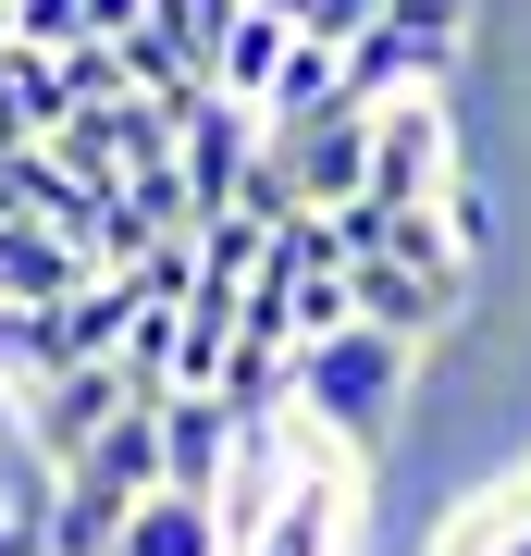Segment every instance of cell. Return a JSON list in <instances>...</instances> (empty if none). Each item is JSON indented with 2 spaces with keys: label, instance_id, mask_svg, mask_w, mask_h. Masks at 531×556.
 I'll use <instances>...</instances> for the list:
<instances>
[{
  "label": "cell",
  "instance_id": "cell-1",
  "mask_svg": "<svg viewBox=\"0 0 531 556\" xmlns=\"http://www.w3.org/2000/svg\"><path fill=\"white\" fill-rule=\"evenodd\" d=\"M408 383H420V346L383 334V321H346V334L296 346V420H321L334 445L383 457L395 420H408Z\"/></svg>",
  "mask_w": 531,
  "mask_h": 556
},
{
  "label": "cell",
  "instance_id": "cell-2",
  "mask_svg": "<svg viewBox=\"0 0 531 556\" xmlns=\"http://www.w3.org/2000/svg\"><path fill=\"white\" fill-rule=\"evenodd\" d=\"M470 50H482V0H395L371 38L346 50V100L383 112V100H420V87H457Z\"/></svg>",
  "mask_w": 531,
  "mask_h": 556
},
{
  "label": "cell",
  "instance_id": "cell-3",
  "mask_svg": "<svg viewBox=\"0 0 531 556\" xmlns=\"http://www.w3.org/2000/svg\"><path fill=\"white\" fill-rule=\"evenodd\" d=\"M470 174V137H457V87H420V100H383L371 112V199L408 211V199H445Z\"/></svg>",
  "mask_w": 531,
  "mask_h": 556
},
{
  "label": "cell",
  "instance_id": "cell-4",
  "mask_svg": "<svg viewBox=\"0 0 531 556\" xmlns=\"http://www.w3.org/2000/svg\"><path fill=\"white\" fill-rule=\"evenodd\" d=\"M260 124L248 100H198L186 112V149H174V174H186V199H198V223H223V211H248V174H260Z\"/></svg>",
  "mask_w": 531,
  "mask_h": 556
},
{
  "label": "cell",
  "instance_id": "cell-5",
  "mask_svg": "<svg viewBox=\"0 0 531 556\" xmlns=\"http://www.w3.org/2000/svg\"><path fill=\"white\" fill-rule=\"evenodd\" d=\"M137 396H149V383L124 371V358H75V371H50L38 396H25V420H38V445L62 457V470H75V457H87L99 433H112V420L137 408Z\"/></svg>",
  "mask_w": 531,
  "mask_h": 556
},
{
  "label": "cell",
  "instance_id": "cell-6",
  "mask_svg": "<svg viewBox=\"0 0 531 556\" xmlns=\"http://www.w3.org/2000/svg\"><path fill=\"white\" fill-rule=\"evenodd\" d=\"M346 298H358V321H383V334H408V346H433V334L470 321V298H445V285L408 273V260H346Z\"/></svg>",
  "mask_w": 531,
  "mask_h": 556
},
{
  "label": "cell",
  "instance_id": "cell-7",
  "mask_svg": "<svg viewBox=\"0 0 531 556\" xmlns=\"http://www.w3.org/2000/svg\"><path fill=\"white\" fill-rule=\"evenodd\" d=\"M236 433H248V420L223 408V396H161V457H174L186 495H223V470H236Z\"/></svg>",
  "mask_w": 531,
  "mask_h": 556
},
{
  "label": "cell",
  "instance_id": "cell-8",
  "mask_svg": "<svg viewBox=\"0 0 531 556\" xmlns=\"http://www.w3.org/2000/svg\"><path fill=\"white\" fill-rule=\"evenodd\" d=\"M87 273H99V260H87L75 236H50V223H0V298L50 309V298H75Z\"/></svg>",
  "mask_w": 531,
  "mask_h": 556
},
{
  "label": "cell",
  "instance_id": "cell-9",
  "mask_svg": "<svg viewBox=\"0 0 531 556\" xmlns=\"http://www.w3.org/2000/svg\"><path fill=\"white\" fill-rule=\"evenodd\" d=\"M137 507H149V495H124L112 470H62V507H50V556H112Z\"/></svg>",
  "mask_w": 531,
  "mask_h": 556
},
{
  "label": "cell",
  "instance_id": "cell-10",
  "mask_svg": "<svg viewBox=\"0 0 531 556\" xmlns=\"http://www.w3.org/2000/svg\"><path fill=\"white\" fill-rule=\"evenodd\" d=\"M112 556H223V507L211 495H186V482H161V495L124 519V544Z\"/></svg>",
  "mask_w": 531,
  "mask_h": 556
},
{
  "label": "cell",
  "instance_id": "cell-11",
  "mask_svg": "<svg viewBox=\"0 0 531 556\" xmlns=\"http://www.w3.org/2000/svg\"><path fill=\"white\" fill-rule=\"evenodd\" d=\"M285 50H296V25L285 13H260V0H248V13H236V38H223V62H211V87H223V100H273V75H285Z\"/></svg>",
  "mask_w": 531,
  "mask_h": 556
},
{
  "label": "cell",
  "instance_id": "cell-12",
  "mask_svg": "<svg viewBox=\"0 0 531 556\" xmlns=\"http://www.w3.org/2000/svg\"><path fill=\"white\" fill-rule=\"evenodd\" d=\"M334 100H346V50L334 38H296L285 75H273V100H260V124H309V112H334Z\"/></svg>",
  "mask_w": 531,
  "mask_h": 556
},
{
  "label": "cell",
  "instance_id": "cell-13",
  "mask_svg": "<svg viewBox=\"0 0 531 556\" xmlns=\"http://www.w3.org/2000/svg\"><path fill=\"white\" fill-rule=\"evenodd\" d=\"M0 383H13V396H38V383H50V358H38V309H25V298H0Z\"/></svg>",
  "mask_w": 531,
  "mask_h": 556
},
{
  "label": "cell",
  "instance_id": "cell-14",
  "mask_svg": "<svg viewBox=\"0 0 531 556\" xmlns=\"http://www.w3.org/2000/svg\"><path fill=\"white\" fill-rule=\"evenodd\" d=\"M296 346H321V334H346V321H358V298H346V273H309V285H296Z\"/></svg>",
  "mask_w": 531,
  "mask_h": 556
},
{
  "label": "cell",
  "instance_id": "cell-15",
  "mask_svg": "<svg viewBox=\"0 0 531 556\" xmlns=\"http://www.w3.org/2000/svg\"><path fill=\"white\" fill-rule=\"evenodd\" d=\"M13 38L25 50H87V0H13Z\"/></svg>",
  "mask_w": 531,
  "mask_h": 556
},
{
  "label": "cell",
  "instance_id": "cell-16",
  "mask_svg": "<svg viewBox=\"0 0 531 556\" xmlns=\"http://www.w3.org/2000/svg\"><path fill=\"white\" fill-rule=\"evenodd\" d=\"M445 211H457V236H470V248L494 260V236H507V223H494V186H482V161H470V174L445 186Z\"/></svg>",
  "mask_w": 531,
  "mask_h": 556
},
{
  "label": "cell",
  "instance_id": "cell-17",
  "mask_svg": "<svg viewBox=\"0 0 531 556\" xmlns=\"http://www.w3.org/2000/svg\"><path fill=\"white\" fill-rule=\"evenodd\" d=\"M383 13H395V0H321V13H309V38H334V50H358V38H371Z\"/></svg>",
  "mask_w": 531,
  "mask_h": 556
}]
</instances>
